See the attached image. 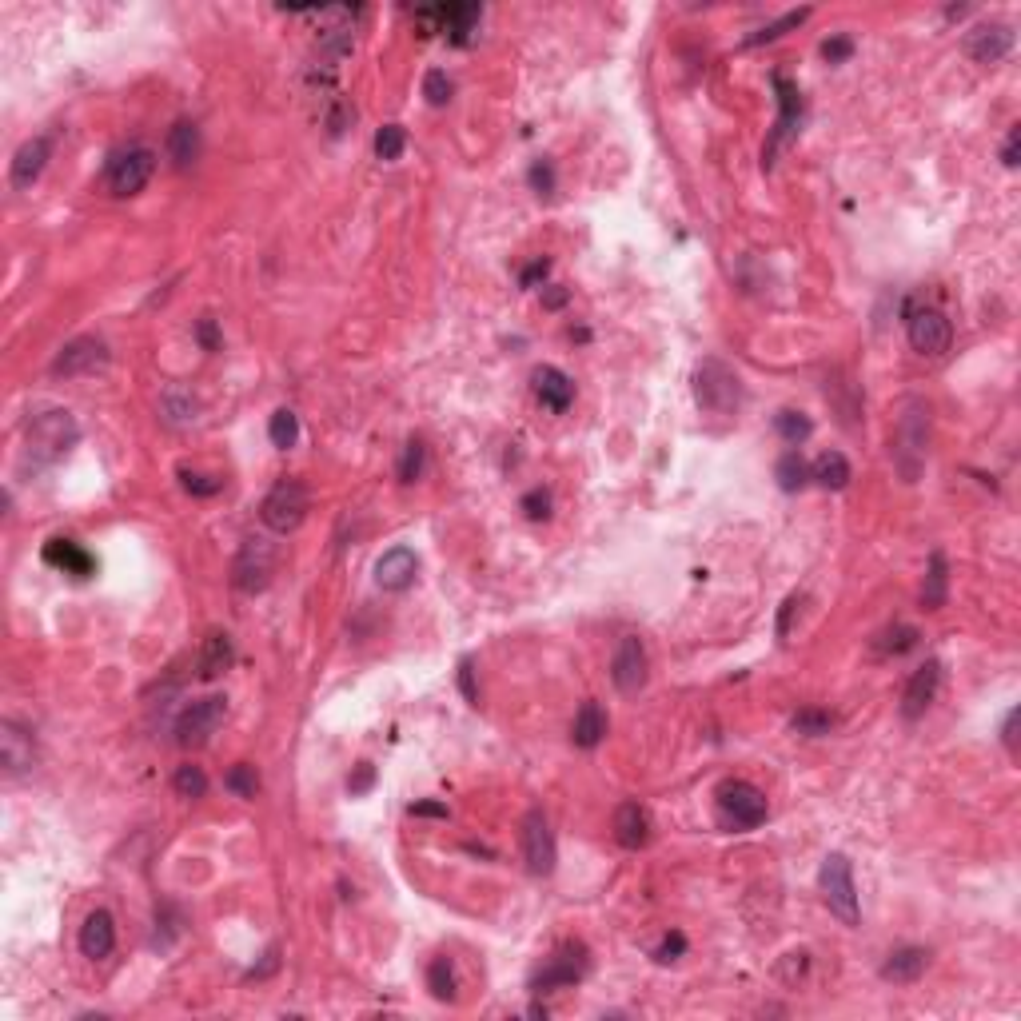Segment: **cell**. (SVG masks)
I'll list each match as a JSON object with an SVG mask.
<instances>
[{"label":"cell","instance_id":"1","mask_svg":"<svg viewBox=\"0 0 1021 1021\" xmlns=\"http://www.w3.org/2000/svg\"><path fill=\"white\" fill-rule=\"evenodd\" d=\"M80 439V427L72 419V411L64 407H44L28 419V459L36 467H48L56 459H64Z\"/></svg>","mask_w":1021,"mask_h":1021},{"label":"cell","instance_id":"2","mask_svg":"<svg viewBox=\"0 0 1021 1021\" xmlns=\"http://www.w3.org/2000/svg\"><path fill=\"white\" fill-rule=\"evenodd\" d=\"M694 399L702 411L710 415H730L742 407V379L734 367H726L722 359H702L694 367Z\"/></svg>","mask_w":1021,"mask_h":1021},{"label":"cell","instance_id":"3","mask_svg":"<svg viewBox=\"0 0 1021 1021\" xmlns=\"http://www.w3.org/2000/svg\"><path fill=\"white\" fill-rule=\"evenodd\" d=\"M818 890L830 914L846 926H858V890H854V870L846 854H826L818 870Z\"/></svg>","mask_w":1021,"mask_h":1021},{"label":"cell","instance_id":"4","mask_svg":"<svg viewBox=\"0 0 1021 1021\" xmlns=\"http://www.w3.org/2000/svg\"><path fill=\"white\" fill-rule=\"evenodd\" d=\"M308 507H312L308 487H304L300 479H280V483L264 495V503H260V519H264V527H268V531L288 535V531H296V527L308 519Z\"/></svg>","mask_w":1021,"mask_h":1021},{"label":"cell","instance_id":"5","mask_svg":"<svg viewBox=\"0 0 1021 1021\" xmlns=\"http://www.w3.org/2000/svg\"><path fill=\"white\" fill-rule=\"evenodd\" d=\"M156 172V152L144 148V144H128V148H116L104 164V180L112 188V196H136L144 192V184L152 180Z\"/></svg>","mask_w":1021,"mask_h":1021},{"label":"cell","instance_id":"6","mask_svg":"<svg viewBox=\"0 0 1021 1021\" xmlns=\"http://www.w3.org/2000/svg\"><path fill=\"white\" fill-rule=\"evenodd\" d=\"M766 814H770V806H766V794L758 786H750L742 778H730V782L718 786V818L730 830H754V826L766 822Z\"/></svg>","mask_w":1021,"mask_h":1021},{"label":"cell","instance_id":"7","mask_svg":"<svg viewBox=\"0 0 1021 1021\" xmlns=\"http://www.w3.org/2000/svg\"><path fill=\"white\" fill-rule=\"evenodd\" d=\"M276 563H280V551H276V543H272L268 535L248 539V543L240 547L236 563H232V587L244 591V595L264 591V587L272 583V575H276Z\"/></svg>","mask_w":1021,"mask_h":1021},{"label":"cell","instance_id":"8","mask_svg":"<svg viewBox=\"0 0 1021 1021\" xmlns=\"http://www.w3.org/2000/svg\"><path fill=\"white\" fill-rule=\"evenodd\" d=\"M930 411L918 403V399H910L906 403V415L898 419V431H894V463H898V471L906 475V483H914L918 479V471H922V459H926V419Z\"/></svg>","mask_w":1021,"mask_h":1021},{"label":"cell","instance_id":"9","mask_svg":"<svg viewBox=\"0 0 1021 1021\" xmlns=\"http://www.w3.org/2000/svg\"><path fill=\"white\" fill-rule=\"evenodd\" d=\"M224 714H228V702H224L220 694L196 698V702H192V706H184V714L176 718V742H180L184 750L204 746V742L216 734V726L224 722Z\"/></svg>","mask_w":1021,"mask_h":1021},{"label":"cell","instance_id":"10","mask_svg":"<svg viewBox=\"0 0 1021 1021\" xmlns=\"http://www.w3.org/2000/svg\"><path fill=\"white\" fill-rule=\"evenodd\" d=\"M774 88H778V120H774V132H770V140H766V148H762V168H774V156H778V148L798 132V124H802V92H798V84H790L782 72H774Z\"/></svg>","mask_w":1021,"mask_h":1021},{"label":"cell","instance_id":"11","mask_svg":"<svg viewBox=\"0 0 1021 1021\" xmlns=\"http://www.w3.org/2000/svg\"><path fill=\"white\" fill-rule=\"evenodd\" d=\"M906 336L918 355H946L954 343V328H950L946 312H938V308H910Z\"/></svg>","mask_w":1021,"mask_h":1021},{"label":"cell","instance_id":"12","mask_svg":"<svg viewBox=\"0 0 1021 1021\" xmlns=\"http://www.w3.org/2000/svg\"><path fill=\"white\" fill-rule=\"evenodd\" d=\"M519 838H523L527 870H531L535 878H547V874L555 870V862H559V850H555V834H551L543 810H531V814L523 818V834H519Z\"/></svg>","mask_w":1021,"mask_h":1021},{"label":"cell","instance_id":"13","mask_svg":"<svg viewBox=\"0 0 1021 1021\" xmlns=\"http://www.w3.org/2000/svg\"><path fill=\"white\" fill-rule=\"evenodd\" d=\"M108 363V343L96 340V336H76L68 340L56 359H52V375H64V379H76V375H92Z\"/></svg>","mask_w":1021,"mask_h":1021},{"label":"cell","instance_id":"14","mask_svg":"<svg viewBox=\"0 0 1021 1021\" xmlns=\"http://www.w3.org/2000/svg\"><path fill=\"white\" fill-rule=\"evenodd\" d=\"M583 974H587V950H583V946H563V950L531 978V990H535V994L563 990V986H575Z\"/></svg>","mask_w":1021,"mask_h":1021},{"label":"cell","instance_id":"15","mask_svg":"<svg viewBox=\"0 0 1021 1021\" xmlns=\"http://www.w3.org/2000/svg\"><path fill=\"white\" fill-rule=\"evenodd\" d=\"M32 762H36L32 730L20 726V722H12V718H4V722H0V766H4V774L16 778V774L32 770Z\"/></svg>","mask_w":1021,"mask_h":1021},{"label":"cell","instance_id":"16","mask_svg":"<svg viewBox=\"0 0 1021 1021\" xmlns=\"http://www.w3.org/2000/svg\"><path fill=\"white\" fill-rule=\"evenodd\" d=\"M938 686H942V663H926V667H918L910 682H906V690H902V718L906 722H914V718H922L926 710H930V702L938 698Z\"/></svg>","mask_w":1021,"mask_h":1021},{"label":"cell","instance_id":"17","mask_svg":"<svg viewBox=\"0 0 1021 1021\" xmlns=\"http://www.w3.org/2000/svg\"><path fill=\"white\" fill-rule=\"evenodd\" d=\"M966 52H970L978 64H998V60H1006V56L1014 52V28L1002 24V20L978 24V28L970 32V40H966Z\"/></svg>","mask_w":1021,"mask_h":1021},{"label":"cell","instance_id":"18","mask_svg":"<svg viewBox=\"0 0 1021 1021\" xmlns=\"http://www.w3.org/2000/svg\"><path fill=\"white\" fill-rule=\"evenodd\" d=\"M611 679H615V686H619L623 694H635V690L647 686V651H643V643H639L635 635H627V639L619 643L615 663H611Z\"/></svg>","mask_w":1021,"mask_h":1021},{"label":"cell","instance_id":"19","mask_svg":"<svg viewBox=\"0 0 1021 1021\" xmlns=\"http://www.w3.org/2000/svg\"><path fill=\"white\" fill-rule=\"evenodd\" d=\"M48 156H52V140H48V136H32V140H24V144L16 148V156H12V172H8L12 188H16V192L32 188V184L40 180V172H44Z\"/></svg>","mask_w":1021,"mask_h":1021},{"label":"cell","instance_id":"20","mask_svg":"<svg viewBox=\"0 0 1021 1021\" xmlns=\"http://www.w3.org/2000/svg\"><path fill=\"white\" fill-rule=\"evenodd\" d=\"M415 571H419V559L411 547H391L375 559V583L383 591H407L415 583Z\"/></svg>","mask_w":1021,"mask_h":1021},{"label":"cell","instance_id":"21","mask_svg":"<svg viewBox=\"0 0 1021 1021\" xmlns=\"http://www.w3.org/2000/svg\"><path fill=\"white\" fill-rule=\"evenodd\" d=\"M116 950V922L108 910H92L80 926V954L92 962H104Z\"/></svg>","mask_w":1021,"mask_h":1021},{"label":"cell","instance_id":"22","mask_svg":"<svg viewBox=\"0 0 1021 1021\" xmlns=\"http://www.w3.org/2000/svg\"><path fill=\"white\" fill-rule=\"evenodd\" d=\"M531 387H535V399L543 407H551V411H567L571 399H575V379L567 371H559V367H539L531 375Z\"/></svg>","mask_w":1021,"mask_h":1021},{"label":"cell","instance_id":"23","mask_svg":"<svg viewBox=\"0 0 1021 1021\" xmlns=\"http://www.w3.org/2000/svg\"><path fill=\"white\" fill-rule=\"evenodd\" d=\"M615 842L623 850H643L651 842V814L639 802H623L615 810Z\"/></svg>","mask_w":1021,"mask_h":1021},{"label":"cell","instance_id":"24","mask_svg":"<svg viewBox=\"0 0 1021 1021\" xmlns=\"http://www.w3.org/2000/svg\"><path fill=\"white\" fill-rule=\"evenodd\" d=\"M44 563L64 571V575H76V579H88L96 571V559L80 543H72V539H48L44 543Z\"/></svg>","mask_w":1021,"mask_h":1021},{"label":"cell","instance_id":"25","mask_svg":"<svg viewBox=\"0 0 1021 1021\" xmlns=\"http://www.w3.org/2000/svg\"><path fill=\"white\" fill-rule=\"evenodd\" d=\"M232 663H236V647H232V635H224V631H212V635L204 639V647H200V659H196V671H200V679H204V682L220 679L224 671H232Z\"/></svg>","mask_w":1021,"mask_h":1021},{"label":"cell","instance_id":"26","mask_svg":"<svg viewBox=\"0 0 1021 1021\" xmlns=\"http://www.w3.org/2000/svg\"><path fill=\"white\" fill-rule=\"evenodd\" d=\"M926 966H930V954L922 946H902V950H894L882 962V978L898 982V986H910V982H918L926 974Z\"/></svg>","mask_w":1021,"mask_h":1021},{"label":"cell","instance_id":"27","mask_svg":"<svg viewBox=\"0 0 1021 1021\" xmlns=\"http://www.w3.org/2000/svg\"><path fill=\"white\" fill-rule=\"evenodd\" d=\"M607 738V714L599 702H583L579 714H575V726H571V742L579 750H595L599 742Z\"/></svg>","mask_w":1021,"mask_h":1021},{"label":"cell","instance_id":"28","mask_svg":"<svg viewBox=\"0 0 1021 1021\" xmlns=\"http://www.w3.org/2000/svg\"><path fill=\"white\" fill-rule=\"evenodd\" d=\"M168 156L176 168H192L200 160V128L196 120H176L168 132Z\"/></svg>","mask_w":1021,"mask_h":1021},{"label":"cell","instance_id":"29","mask_svg":"<svg viewBox=\"0 0 1021 1021\" xmlns=\"http://www.w3.org/2000/svg\"><path fill=\"white\" fill-rule=\"evenodd\" d=\"M810 479H814L818 487H826V491H842V487L850 483V463H846V455H842V451H822V455L814 459V467H810Z\"/></svg>","mask_w":1021,"mask_h":1021},{"label":"cell","instance_id":"30","mask_svg":"<svg viewBox=\"0 0 1021 1021\" xmlns=\"http://www.w3.org/2000/svg\"><path fill=\"white\" fill-rule=\"evenodd\" d=\"M946 595H950L946 555L934 551V555H930V567H926V583H922V607H926V611H942V607H946Z\"/></svg>","mask_w":1021,"mask_h":1021},{"label":"cell","instance_id":"31","mask_svg":"<svg viewBox=\"0 0 1021 1021\" xmlns=\"http://www.w3.org/2000/svg\"><path fill=\"white\" fill-rule=\"evenodd\" d=\"M774 479H778V487L782 491H802L806 483H810V467H806V459L798 455V451H786L782 459H778V467H774Z\"/></svg>","mask_w":1021,"mask_h":1021},{"label":"cell","instance_id":"32","mask_svg":"<svg viewBox=\"0 0 1021 1021\" xmlns=\"http://www.w3.org/2000/svg\"><path fill=\"white\" fill-rule=\"evenodd\" d=\"M918 647V631L910 627V623H894L890 631H882L878 639H874V651L878 655H906V651H914Z\"/></svg>","mask_w":1021,"mask_h":1021},{"label":"cell","instance_id":"33","mask_svg":"<svg viewBox=\"0 0 1021 1021\" xmlns=\"http://www.w3.org/2000/svg\"><path fill=\"white\" fill-rule=\"evenodd\" d=\"M268 435H272V443L280 447V451H288V447H296V439H300V415L292 411V407H280V411H272V423H268Z\"/></svg>","mask_w":1021,"mask_h":1021},{"label":"cell","instance_id":"34","mask_svg":"<svg viewBox=\"0 0 1021 1021\" xmlns=\"http://www.w3.org/2000/svg\"><path fill=\"white\" fill-rule=\"evenodd\" d=\"M774 427H778V435L790 443V447H798V443H806L810 439V431H814V423L802 415V411H794V407H786V411H778L774 415Z\"/></svg>","mask_w":1021,"mask_h":1021},{"label":"cell","instance_id":"35","mask_svg":"<svg viewBox=\"0 0 1021 1021\" xmlns=\"http://www.w3.org/2000/svg\"><path fill=\"white\" fill-rule=\"evenodd\" d=\"M427 990H431L435 1002H455V970H451L447 958H435L427 966Z\"/></svg>","mask_w":1021,"mask_h":1021},{"label":"cell","instance_id":"36","mask_svg":"<svg viewBox=\"0 0 1021 1021\" xmlns=\"http://www.w3.org/2000/svg\"><path fill=\"white\" fill-rule=\"evenodd\" d=\"M790 726H794L798 734H806V738H818V734H830V730H834V714H830V710H818V706H802V710L790 718Z\"/></svg>","mask_w":1021,"mask_h":1021},{"label":"cell","instance_id":"37","mask_svg":"<svg viewBox=\"0 0 1021 1021\" xmlns=\"http://www.w3.org/2000/svg\"><path fill=\"white\" fill-rule=\"evenodd\" d=\"M403 148H407V132H403L399 124H383V128L375 132V156H379V160H399Z\"/></svg>","mask_w":1021,"mask_h":1021},{"label":"cell","instance_id":"38","mask_svg":"<svg viewBox=\"0 0 1021 1021\" xmlns=\"http://www.w3.org/2000/svg\"><path fill=\"white\" fill-rule=\"evenodd\" d=\"M810 16V8H798V12H786V16H778L774 24H766V28H758L754 36H746V44H766V40H778V36H786L790 28H798L802 20Z\"/></svg>","mask_w":1021,"mask_h":1021},{"label":"cell","instance_id":"39","mask_svg":"<svg viewBox=\"0 0 1021 1021\" xmlns=\"http://www.w3.org/2000/svg\"><path fill=\"white\" fill-rule=\"evenodd\" d=\"M423 463H427V447H423V439H407L403 459H399V483H415V479L423 475Z\"/></svg>","mask_w":1021,"mask_h":1021},{"label":"cell","instance_id":"40","mask_svg":"<svg viewBox=\"0 0 1021 1021\" xmlns=\"http://www.w3.org/2000/svg\"><path fill=\"white\" fill-rule=\"evenodd\" d=\"M172 786H176L180 798H204V794H208V774H204L200 766H180L176 778H172Z\"/></svg>","mask_w":1021,"mask_h":1021},{"label":"cell","instance_id":"41","mask_svg":"<svg viewBox=\"0 0 1021 1021\" xmlns=\"http://www.w3.org/2000/svg\"><path fill=\"white\" fill-rule=\"evenodd\" d=\"M160 407H164V419H168V423H176V427L196 419V399H192V395H184V391H168Z\"/></svg>","mask_w":1021,"mask_h":1021},{"label":"cell","instance_id":"42","mask_svg":"<svg viewBox=\"0 0 1021 1021\" xmlns=\"http://www.w3.org/2000/svg\"><path fill=\"white\" fill-rule=\"evenodd\" d=\"M228 790L236 794V798H256V790H260V778H256V766H248V762H240V766H232L228 770Z\"/></svg>","mask_w":1021,"mask_h":1021},{"label":"cell","instance_id":"43","mask_svg":"<svg viewBox=\"0 0 1021 1021\" xmlns=\"http://www.w3.org/2000/svg\"><path fill=\"white\" fill-rule=\"evenodd\" d=\"M423 96H427L431 108H443V104L451 100V80H447L443 68H431V72L423 76Z\"/></svg>","mask_w":1021,"mask_h":1021},{"label":"cell","instance_id":"44","mask_svg":"<svg viewBox=\"0 0 1021 1021\" xmlns=\"http://www.w3.org/2000/svg\"><path fill=\"white\" fill-rule=\"evenodd\" d=\"M180 487L188 491V495H216L220 491V479L216 475H204V471H188V467H180Z\"/></svg>","mask_w":1021,"mask_h":1021},{"label":"cell","instance_id":"45","mask_svg":"<svg viewBox=\"0 0 1021 1021\" xmlns=\"http://www.w3.org/2000/svg\"><path fill=\"white\" fill-rule=\"evenodd\" d=\"M527 180H531V188H535L539 196H555V164H551V160H535L531 172H527Z\"/></svg>","mask_w":1021,"mask_h":1021},{"label":"cell","instance_id":"46","mask_svg":"<svg viewBox=\"0 0 1021 1021\" xmlns=\"http://www.w3.org/2000/svg\"><path fill=\"white\" fill-rule=\"evenodd\" d=\"M523 511H527V519H551V495L543 491V487H535V491H527L523 495Z\"/></svg>","mask_w":1021,"mask_h":1021},{"label":"cell","instance_id":"47","mask_svg":"<svg viewBox=\"0 0 1021 1021\" xmlns=\"http://www.w3.org/2000/svg\"><path fill=\"white\" fill-rule=\"evenodd\" d=\"M682 954H686V938H682L679 930H671L663 942H659V950H655V962H663V966H671V962H679Z\"/></svg>","mask_w":1021,"mask_h":1021},{"label":"cell","instance_id":"48","mask_svg":"<svg viewBox=\"0 0 1021 1021\" xmlns=\"http://www.w3.org/2000/svg\"><path fill=\"white\" fill-rule=\"evenodd\" d=\"M850 52H854V40H850V36H830V40L822 44V56H826L830 64H842V60H850Z\"/></svg>","mask_w":1021,"mask_h":1021},{"label":"cell","instance_id":"49","mask_svg":"<svg viewBox=\"0 0 1021 1021\" xmlns=\"http://www.w3.org/2000/svg\"><path fill=\"white\" fill-rule=\"evenodd\" d=\"M371 782H375V766H371V762H359L355 774H347V790H351V794H367Z\"/></svg>","mask_w":1021,"mask_h":1021},{"label":"cell","instance_id":"50","mask_svg":"<svg viewBox=\"0 0 1021 1021\" xmlns=\"http://www.w3.org/2000/svg\"><path fill=\"white\" fill-rule=\"evenodd\" d=\"M547 272H551V260H543V256H539V260H531V264L523 268L519 284H523V288H539V284L547 280Z\"/></svg>","mask_w":1021,"mask_h":1021},{"label":"cell","instance_id":"51","mask_svg":"<svg viewBox=\"0 0 1021 1021\" xmlns=\"http://www.w3.org/2000/svg\"><path fill=\"white\" fill-rule=\"evenodd\" d=\"M196 340H200L204 351H216V347H220V328H216V320H212V316H204V320L196 324Z\"/></svg>","mask_w":1021,"mask_h":1021},{"label":"cell","instance_id":"52","mask_svg":"<svg viewBox=\"0 0 1021 1021\" xmlns=\"http://www.w3.org/2000/svg\"><path fill=\"white\" fill-rule=\"evenodd\" d=\"M1018 156H1021V128H1010L1006 148H1002V164H1006V168H1018Z\"/></svg>","mask_w":1021,"mask_h":1021},{"label":"cell","instance_id":"53","mask_svg":"<svg viewBox=\"0 0 1021 1021\" xmlns=\"http://www.w3.org/2000/svg\"><path fill=\"white\" fill-rule=\"evenodd\" d=\"M459 686H463V698L467 702H479V690H475V671H471V659L459 663Z\"/></svg>","mask_w":1021,"mask_h":1021},{"label":"cell","instance_id":"54","mask_svg":"<svg viewBox=\"0 0 1021 1021\" xmlns=\"http://www.w3.org/2000/svg\"><path fill=\"white\" fill-rule=\"evenodd\" d=\"M794 611H798V595H790V599L782 603V611H778V639H786V635H790V619H794Z\"/></svg>","mask_w":1021,"mask_h":1021},{"label":"cell","instance_id":"55","mask_svg":"<svg viewBox=\"0 0 1021 1021\" xmlns=\"http://www.w3.org/2000/svg\"><path fill=\"white\" fill-rule=\"evenodd\" d=\"M1002 742H1006V750H1010V754L1018 750V710H1010V714H1006V722H1002Z\"/></svg>","mask_w":1021,"mask_h":1021},{"label":"cell","instance_id":"56","mask_svg":"<svg viewBox=\"0 0 1021 1021\" xmlns=\"http://www.w3.org/2000/svg\"><path fill=\"white\" fill-rule=\"evenodd\" d=\"M411 814H419V818H447V806H439V802H415Z\"/></svg>","mask_w":1021,"mask_h":1021},{"label":"cell","instance_id":"57","mask_svg":"<svg viewBox=\"0 0 1021 1021\" xmlns=\"http://www.w3.org/2000/svg\"><path fill=\"white\" fill-rule=\"evenodd\" d=\"M563 304H567V292H563V288L547 292V308H563Z\"/></svg>","mask_w":1021,"mask_h":1021}]
</instances>
